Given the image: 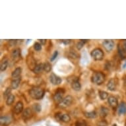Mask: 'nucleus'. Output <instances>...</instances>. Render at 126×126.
Segmentation results:
<instances>
[{
    "mask_svg": "<svg viewBox=\"0 0 126 126\" xmlns=\"http://www.w3.org/2000/svg\"><path fill=\"white\" fill-rule=\"evenodd\" d=\"M123 81H124V85H125V86H126V75L123 77Z\"/></svg>",
    "mask_w": 126,
    "mask_h": 126,
    "instance_id": "38",
    "label": "nucleus"
},
{
    "mask_svg": "<svg viewBox=\"0 0 126 126\" xmlns=\"http://www.w3.org/2000/svg\"><path fill=\"white\" fill-rule=\"evenodd\" d=\"M39 41L40 42V44L42 45H45L46 43V39H39Z\"/></svg>",
    "mask_w": 126,
    "mask_h": 126,
    "instance_id": "37",
    "label": "nucleus"
},
{
    "mask_svg": "<svg viewBox=\"0 0 126 126\" xmlns=\"http://www.w3.org/2000/svg\"><path fill=\"white\" fill-rule=\"evenodd\" d=\"M26 64H27L29 69L32 70L33 71L34 70V69L36 66V65H37L35 59L34 58V57L30 54H29L26 58Z\"/></svg>",
    "mask_w": 126,
    "mask_h": 126,
    "instance_id": "11",
    "label": "nucleus"
},
{
    "mask_svg": "<svg viewBox=\"0 0 126 126\" xmlns=\"http://www.w3.org/2000/svg\"><path fill=\"white\" fill-rule=\"evenodd\" d=\"M73 101V97L71 95H67L65 98H63V101L58 104V106L61 108H66L72 104Z\"/></svg>",
    "mask_w": 126,
    "mask_h": 126,
    "instance_id": "7",
    "label": "nucleus"
},
{
    "mask_svg": "<svg viewBox=\"0 0 126 126\" xmlns=\"http://www.w3.org/2000/svg\"><path fill=\"white\" fill-rule=\"evenodd\" d=\"M96 126H107L108 122L106 121L105 119H102L100 121H97L96 123Z\"/></svg>",
    "mask_w": 126,
    "mask_h": 126,
    "instance_id": "34",
    "label": "nucleus"
},
{
    "mask_svg": "<svg viewBox=\"0 0 126 126\" xmlns=\"http://www.w3.org/2000/svg\"><path fill=\"white\" fill-rule=\"evenodd\" d=\"M91 56L95 61H101L104 58V54L102 50L99 48H96L91 51Z\"/></svg>",
    "mask_w": 126,
    "mask_h": 126,
    "instance_id": "5",
    "label": "nucleus"
},
{
    "mask_svg": "<svg viewBox=\"0 0 126 126\" xmlns=\"http://www.w3.org/2000/svg\"><path fill=\"white\" fill-rule=\"evenodd\" d=\"M11 121L12 119L11 118V117L9 116H1V118H0V123H1V126H8V125H9L11 123Z\"/></svg>",
    "mask_w": 126,
    "mask_h": 126,
    "instance_id": "17",
    "label": "nucleus"
},
{
    "mask_svg": "<svg viewBox=\"0 0 126 126\" xmlns=\"http://www.w3.org/2000/svg\"><path fill=\"white\" fill-rule=\"evenodd\" d=\"M31 108H32L33 112H36V113L40 112L41 111V110H42V107H41L40 104H38V103H34V104H33Z\"/></svg>",
    "mask_w": 126,
    "mask_h": 126,
    "instance_id": "26",
    "label": "nucleus"
},
{
    "mask_svg": "<svg viewBox=\"0 0 126 126\" xmlns=\"http://www.w3.org/2000/svg\"><path fill=\"white\" fill-rule=\"evenodd\" d=\"M21 77H19V78H17V79H13L12 80L11 83V87L12 89H17L18 87H19V84L21 83Z\"/></svg>",
    "mask_w": 126,
    "mask_h": 126,
    "instance_id": "19",
    "label": "nucleus"
},
{
    "mask_svg": "<svg viewBox=\"0 0 126 126\" xmlns=\"http://www.w3.org/2000/svg\"><path fill=\"white\" fill-rule=\"evenodd\" d=\"M84 116L88 119H94L96 117V112L95 111L91 112H83Z\"/></svg>",
    "mask_w": 126,
    "mask_h": 126,
    "instance_id": "24",
    "label": "nucleus"
},
{
    "mask_svg": "<svg viewBox=\"0 0 126 126\" xmlns=\"http://www.w3.org/2000/svg\"><path fill=\"white\" fill-rule=\"evenodd\" d=\"M58 51L56 50V51H54V53L53 54L52 56H51V59H50V61H53L55 60L56 59V58L58 57Z\"/></svg>",
    "mask_w": 126,
    "mask_h": 126,
    "instance_id": "35",
    "label": "nucleus"
},
{
    "mask_svg": "<svg viewBox=\"0 0 126 126\" xmlns=\"http://www.w3.org/2000/svg\"><path fill=\"white\" fill-rule=\"evenodd\" d=\"M118 83H119V81L118 79L116 77H114L110 79L107 83V89L110 91H116L117 90L118 86Z\"/></svg>",
    "mask_w": 126,
    "mask_h": 126,
    "instance_id": "6",
    "label": "nucleus"
},
{
    "mask_svg": "<svg viewBox=\"0 0 126 126\" xmlns=\"http://www.w3.org/2000/svg\"><path fill=\"white\" fill-rule=\"evenodd\" d=\"M89 41V40H85V39H81V40H79V42H78L77 44V48L79 50H81L82 48H83V46L84 45V44L85 43H86V42Z\"/></svg>",
    "mask_w": 126,
    "mask_h": 126,
    "instance_id": "29",
    "label": "nucleus"
},
{
    "mask_svg": "<svg viewBox=\"0 0 126 126\" xmlns=\"http://www.w3.org/2000/svg\"><path fill=\"white\" fill-rule=\"evenodd\" d=\"M34 49L37 51H40L42 50V44L39 42H35L34 44Z\"/></svg>",
    "mask_w": 126,
    "mask_h": 126,
    "instance_id": "33",
    "label": "nucleus"
},
{
    "mask_svg": "<svg viewBox=\"0 0 126 126\" xmlns=\"http://www.w3.org/2000/svg\"><path fill=\"white\" fill-rule=\"evenodd\" d=\"M55 118L57 120L63 121L64 123H68L71 120V117L69 115L67 114H62L60 112L56 113Z\"/></svg>",
    "mask_w": 126,
    "mask_h": 126,
    "instance_id": "8",
    "label": "nucleus"
},
{
    "mask_svg": "<svg viewBox=\"0 0 126 126\" xmlns=\"http://www.w3.org/2000/svg\"><path fill=\"white\" fill-rule=\"evenodd\" d=\"M9 65V61L7 58H3L1 61V66H0V70L1 71H4L7 69V67Z\"/></svg>",
    "mask_w": 126,
    "mask_h": 126,
    "instance_id": "21",
    "label": "nucleus"
},
{
    "mask_svg": "<svg viewBox=\"0 0 126 126\" xmlns=\"http://www.w3.org/2000/svg\"><path fill=\"white\" fill-rule=\"evenodd\" d=\"M71 88L73 89V90L75 91H79L81 89V84L80 83L78 79H73V81L71 83Z\"/></svg>",
    "mask_w": 126,
    "mask_h": 126,
    "instance_id": "16",
    "label": "nucleus"
},
{
    "mask_svg": "<svg viewBox=\"0 0 126 126\" xmlns=\"http://www.w3.org/2000/svg\"><path fill=\"white\" fill-rule=\"evenodd\" d=\"M118 50L121 59L126 58V40H119L118 44Z\"/></svg>",
    "mask_w": 126,
    "mask_h": 126,
    "instance_id": "4",
    "label": "nucleus"
},
{
    "mask_svg": "<svg viewBox=\"0 0 126 126\" xmlns=\"http://www.w3.org/2000/svg\"><path fill=\"white\" fill-rule=\"evenodd\" d=\"M50 81L51 84H54V85H59V84H61L62 80H61L60 77L57 76L55 73H51V75L50 76Z\"/></svg>",
    "mask_w": 126,
    "mask_h": 126,
    "instance_id": "13",
    "label": "nucleus"
},
{
    "mask_svg": "<svg viewBox=\"0 0 126 126\" xmlns=\"http://www.w3.org/2000/svg\"><path fill=\"white\" fill-rule=\"evenodd\" d=\"M11 87H7V89H5V91L3 92V96L4 97H8L11 94Z\"/></svg>",
    "mask_w": 126,
    "mask_h": 126,
    "instance_id": "32",
    "label": "nucleus"
},
{
    "mask_svg": "<svg viewBox=\"0 0 126 126\" xmlns=\"http://www.w3.org/2000/svg\"><path fill=\"white\" fill-rule=\"evenodd\" d=\"M65 89L63 88H58L55 92V93L53 96V100L54 102L58 105L59 104L63 101V95L65 94Z\"/></svg>",
    "mask_w": 126,
    "mask_h": 126,
    "instance_id": "3",
    "label": "nucleus"
},
{
    "mask_svg": "<svg viewBox=\"0 0 126 126\" xmlns=\"http://www.w3.org/2000/svg\"><path fill=\"white\" fill-rule=\"evenodd\" d=\"M112 126H117V125H116V124H114V125H113Z\"/></svg>",
    "mask_w": 126,
    "mask_h": 126,
    "instance_id": "40",
    "label": "nucleus"
},
{
    "mask_svg": "<svg viewBox=\"0 0 126 126\" xmlns=\"http://www.w3.org/2000/svg\"><path fill=\"white\" fill-rule=\"evenodd\" d=\"M15 101V96L13 94H11L6 99V104L7 106H11L13 104V103Z\"/></svg>",
    "mask_w": 126,
    "mask_h": 126,
    "instance_id": "28",
    "label": "nucleus"
},
{
    "mask_svg": "<svg viewBox=\"0 0 126 126\" xmlns=\"http://www.w3.org/2000/svg\"><path fill=\"white\" fill-rule=\"evenodd\" d=\"M44 64V71L46 73H50L51 70V65L50 62H46Z\"/></svg>",
    "mask_w": 126,
    "mask_h": 126,
    "instance_id": "30",
    "label": "nucleus"
},
{
    "mask_svg": "<svg viewBox=\"0 0 126 126\" xmlns=\"http://www.w3.org/2000/svg\"><path fill=\"white\" fill-rule=\"evenodd\" d=\"M106 75L101 71L94 73L91 77V81L97 85H101L105 81Z\"/></svg>",
    "mask_w": 126,
    "mask_h": 126,
    "instance_id": "2",
    "label": "nucleus"
},
{
    "mask_svg": "<svg viewBox=\"0 0 126 126\" xmlns=\"http://www.w3.org/2000/svg\"><path fill=\"white\" fill-rule=\"evenodd\" d=\"M24 104L22 101H19L16 103L14 107V112L15 114H19L23 112Z\"/></svg>",
    "mask_w": 126,
    "mask_h": 126,
    "instance_id": "15",
    "label": "nucleus"
},
{
    "mask_svg": "<svg viewBox=\"0 0 126 126\" xmlns=\"http://www.w3.org/2000/svg\"><path fill=\"white\" fill-rule=\"evenodd\" d=\"M126 63H125V64L124 65V66H123V68H126Z\"/></svg>",
    "mask_w": 126,
    "mask_h": 126,
    "instance_id": "39",
    "label": "nucleus"
},
{
    "mask_svg": "<svg viewBox=\"0 0 126 126\" xmlns=\"http://www.w3.org/2000/svg\"><path fill=\"white\" fill-rule=\"evenodd\" d=\"M75 126H87V123L84 119H79L75 122Z\"/></svg>",
    "mask_w": 126,
    "mask_h": 126,
    "instance_id": "31",
    "label": "nucleus"
},
{
    "mask_svg": "<svg viewBox=\"0 0 126 126\" xmlns=\"http://www.w3.org/2000/svg\"><path fill=\"white\" fill-rule=\"evenodd\" d=\"M118 114L119 115L126 114V103L125 102H121L118 106Z\"/></svg>",
    "mask_w": 126,
    "mask_h": 126,
    "instance_id": "18",
    "label": "nucleus"
},
{
    "mask_svg": "<svg viewBox=\"0 0 126 126\" xmlns=\"http://www.w3.org/2000/svg\"><path fill=\"white\" fill-rule=\"evenodd\" d=\"M21 73H22V69L21 67H18L16 69H15V70L11 73V77L13 79L19 78L21 76Z\"/></svg>",
    "mask_w": 126,
    "mask_h": 126,
    "instance_id": "20",
    "label": "nucleus"
},
{
    "mask_svg": "<svg viewBox=\"0 0 126 126\" xmlns=\"http://www.w3.org/2000/svg\"><path fill=\"white\" fill-rule=\"evenodd\" d=\"M45 94V91L42 88L35 86L30 89L29 91V95L30 97L36 101H39L43 98Z\"/></svg>",
    "mask_w": 126,
    "mask_h": 126,
    "instance_id": "1",
    "label": "nucleus"
},
{
    "mask_svg": "<svg viewBox=\"0 0 126 126\" xmlns=\"http://www.w3.org/2000/svg\"><path fill=\"white\" fill-rule=\"evenodd\" d=\"M11 57L13 61L15 62H18L20 59H21V50L20 48H15L11 52Z\"/></svg>",
    "mask_w": 126,
    "mask_h": 126,
    "instance_id": "12",
    "label": "nucleus"
},
{
    "mask_svg": "<svg viewBox=\"0 0 126 126\" xmlns=\"http://www.w3.org/2000/svg\"><path fill=\"white\" fill-rule=\"evenodd\" d=\"M44 63H38L36 65L35 68L34 69L33 72L36 74H39L41 72L44 71Z\"/></svg>",
    "mask_w": 126,
    "mask_h": 126,
    "instance_id": "22",
    "label": "nucleus"
},
{
    "mask_svg": "<svg viewBox=\"0 0 126 126\" xmlns=\"http://www.w3.org/2000/svg\"><path fill=\"white\" fill-rule=\"evenodd\" d=\"M102 46L107 52H111L114 49V42L112 40L106 39V40H104V42L102 43Z\"/></svg>",
    "mask_w": 126,
    "mask_h": 126,
    "instance_id": "9",
    "label": "nucleus"
},
{
    "mask_svg": "<svg viewBox=\"0 0 126 126\" xmlns=\"http://www.w3.org/2000/svg\"><path fill=\"white\" fill-rule=\"evenodd\" d=\"M33 116V111L32 108L30 107L26 108L25 109H24L23 112H22V118L23 120H28L30 118H32Z\"/></svg>",
    "mask_w": 126,
    "mask_h": 126,
    "instance_id": "10",
    "label": "nucleus"
},
{
    "mask_svg": "<svg viewBox=\"0 0 126 126\" xmlns=\"http://www.w3.org/2000/svg\"><path fill=\"white\" fill-rule=\"evenodd\" d=\"M108 102L109 105L113 108V109H116L118 106V101L116 97L114 96H110L108 98Z\"/></svg>",
    "mask_w": 126,
    "mask_h": 126,
    "instance_id": "14",
    "label": "nucleus"
},
{
    "mask_svg": "<svg viewBox=\"0 0 126 126\" xmlns=\"http://www.w3.org/2000/svg\"><path fill=\"white\" fill-rule=\"evenodd\" d=\"M98 94H99V96H100L101 100H102V101L107 99L109 97L108 93L104 91H98Z\"/></svg>",
    "mask_w": 126,
    "mask_h": 126,
    "instance_id": "27",
    "label": "nucleus"
},
{
    "mask_svg": "<svg viewBox=\"0 0 126 126\" xmlns=\"http://www.w3.org/2000/svg\"><path fill=\"white\" fill-rule=\"evenodd\" d=\"M71 42V40L70 39H65V40H62V42L65 45H68Z\"/></svg>",
    "mask_w": 126,
    "mask_h": 126,
    "instance_id": "36",
    "label": "nucleus"
},
{
    "mask_svg": "<svg viewBox=\"0 0 126 126\" xmlns=\"http://www.w3.org/2000/svg\"><path fill=\"white\" fill-rule=\"evenodd\" d=\"M68 56L70 58H72L73 59H77L79 58V55L77 53V51H75L74 49H72V48L69 50Z\"/></svg>",
    "mask_w": 126,
    "mask_h": 126,
    "instance_id": "25",
    "label": "nucleus"
},
{
    "mask_svg": "<svg viewBox=\"0 0 126 126\" xmlns=\"http://www.w3.org/2000/svg\"><path fill=\"white\" fill-rule=\"evenodd\" d=\"M109 114V109L106 106H101L100 110V116L101 118H105Z\"/></svg>",
    "mask_w": 126,
    "mask_h": 126,
    "instance_id": "23",
    "label": "nucleus"
}]
</instances>
